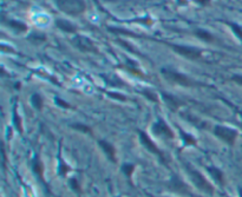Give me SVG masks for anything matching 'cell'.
I'll return each mask as SVG.
<instances>
[{
	"mask_svg": "<svg viewBox=\"0 0 242 197\" xmlns=\"http://www.w3.org/2000/svg\"><path fill=\"white\" fill-rule=\"evenodd\" d=\"M187 171H188L189 176L191 178L193 183L199 188L200 190H202V191H204L206 194H209V195L213 194L214 192L213 185L207 181V178L204 177L202 173L196 171V170H194L191 167H187Z\"/></svg>",
	"mask_w": 242,
	"mask_h": 197,
	"instance_id": "6da1fadb",
	"label": "cell"
},
{
	"mask_svg": "<svg viewBox=\"0 0 242 197\" xmlns=\"http://www.w3.org/2000/svg\"><path fill=\"white\" fill-rule=\"evenodd\" d=\"M214 133L220 139H222L223 142H226L228 144H233L235 138H236V131H234V130L229 128H224V126H215Z\"/></svg>",
	"mask_w": 242,
	"mask_h": 197,
	"instance_id": "7a4b0ae2",
	"label": "cell"
},
{
	"mask_svg": "<svg viewBox=\"0 0 242 197\" xmlns=\"http://www.w3.org/2000/svg\"><path fill=\"white\" fill-rule=\"evenodd\" d=\"M140 142L144 144V146L149 151H151L152 153H155V155H157V156H160V157L163 158V155H162V152H161L160 150H158V148L156 146V144L152 142L150 139V137L146 135L145 132H143V131H140Z\"/></svg>",
	"mask_w": 242,
	"mask_h": 197,
	"instance_id": "3957f363",
	"label": "cell"
},
{
	"mask_svg": "<svg viewBox=\"0 0 242 197\" xmlns=\"http://www.w3.org/2000/svg\"><path fill=\"white\" fill-rule=\"evenodd\" d=\"M152 129L157 135H162V136H165L167 138H173L174 137V133L171 131V129L164 123V120H158L157 123H155L152 125Z\"/></svg>",
	"mask_w": 242,
	"mask_h": 197,
	"instance_id": "277c9868",
	"label": "cell"
},
{
	"mask_svg": "<svg viewBox=\"0 0 242 197\" xmlns=\"http://www.w3.org/2000/svg\"><path fill=\"white\" fill-rule=\"evenodd\" d=\"M98 144H99V146L103 149V151L107 155L109 159H110L111 162H116V156H115V148H113V145L110 144L109 142H107V141H99Z\"/></svg>",
	"mask_w": 242,
	"mask_h": 197,
	"instance_id": "5b68a950",
	"label": "cell"
},
{
	"mask_svg": "<svg viewBox=\"0 0 242 197\" xmlns=\"http://www.w3.org/2000/svg\"><path fill=\"white\" fill-rule=\"evenodd\" d=\"M170 188H171L173 190H175V191L179 192V194H189L187 185H185L182 181H179L177 177H174L173 179H171V182H170Z\"/></svg>",
	"mask_w": 242,
	"mask_h": 197,
	"instance_id": "8992f818",
	"label": "cell"
},
{
	"mask_svg": "<svg viewBox=\"0 0 242 197\" xmlns=\"http://www.w3.org/2000/svg\"><path fill=\"white\" fill-rule=\"evenodd\" d=\"M32 19H33L34 24L40 26V27H44V26L48 25V23H50V17L44 14V13H37V14H34Z\"/></svg>",
	"mask_w": 242,
	"mask_h": 197,
	"instance_id": "52a82bcc",
	"label": "cell"
},
{
	"mask_svg": "<svg viewBox=\"0 0 242 197\" xmlns=\"http://www.w3.org/2000/svg\"><path fill=\"white\" fill-rule=\"evenodd\" d=\"M163 98L165 99L167 104H168V105H169V106L173 109V110H176V109H179V106L182 105V102H181V100H179L177 98H175L174 96H171V94L163 93Z\"/></svg>",
	"mask_w": 242,
	"mask_h": 197,
	"instance_id": "ba28073f",
	"label": "cell"
},
{
	"mask_svg": "<svg viewBox=\"0 0 242 197\" xmlns=\"http://www.w3.org/2000/svg\"><path fill=\"white\" fill-rule=\"evenodd\" d=\"M207 170H208L209 173L212 175V177H213L216 182L220 183V184H223V182H224V179H223V173L220 169H217V168L209 167V168H207Z\"/></svg>",
	"mask_w": 242,
	"mask_h": 197,
	"instance_id": "9c48e42d",
	"label": "cell"
},
{
	"mask_svg": "<svg viewBox=\"0 0 242 197\" xmlns=\"http://www.w3.org/2000/svg\"><path fill=\"white\" fill-rule=\"evenodd\" d=\"M62 7H63L64 11H71V10H76V11H80L83 10V6L80 3H76V1H69V0H65L64 3H62Z\"/></svg>",
	"mask_w": 242,
	"mask_h": 197,
	"instance_id": "30bf717a",
	"label": "cell"
},
{
	"mask_svg": "<svg viewBox=\"0 0 242 197\" xmlns=\"http://www.w3.org/2000/svg\"><path fill=\"white\" fill-rule=\"evenodd\" d=\"M167 77L169 79H171L173 82H176L177 84H181V85H189V83H190L185 77L177 73H170L169 72V73H167Z\"/></svg>",
	"mask_w": 242,
	"mask_h": 197,
	"instance_id": "8fae6325",
	"label": "cell"
},
{
	"mask_svg": "<svg viewBox=\"0 0 242 197\" xmlns=\"http://www.w3.org/2000/svg\"><path fill=\"white\" fill-rule=\"evenodd\" d=\"M31 103H32V105H33L37 110H41V109H43V99H41V97H40V94H38V93L32 94V97H31Z\"/></svg>",
	"mask_w": 242,
	"mask_h": 197,
	"instance_id": "7c38bea8",
	"label": "cell"
},
{
	"mask_svg": "<svg viewBox=\"0 0 242 197\" xmlns=\"http://www.w3.org/2000/svg\"><path fill=\"white\" fill-rule=\"evenodd\" d=\"M179 133H181V136H182V139H183V142L185 145H195L196 144V141H195V138L193 136H190L188 133H185L183 130H179Z\"/></svg>",
	"mask_w": 242,
	"mask_h": 197,
	"instance_id": "4fadbf2b",
	"label": "cell"
},
{
	"mask_svg": "<svg viewBox=\"0 0 242 197\" xmlns=\"http://www.w3.org/2000/svg\"><path fill=\"white\" fill-rule=\"evenodd\" d=\"M33 171L39 176V178L43 181V173H44V169H43V164L40 161L36 159L33 163Z\"/></svg>",
	"mask_w": 242,
	"mask_h": 197,
	"instance_id": "5bb4252c",
	"label": "cell"
},
{
	"mask_svg": "<svg viewBox=\"0 0 242 197\" xmlns=\"http://www.w3.org/2000/svg\"><path fill=\"white\" fill-rule=\"evenodd\" d=\"M13 122H14V125L17 130L19 131V132H23V125H21V119L20 117L18 116L17 114V109L14 108V111H13Z\"/></svg>",
	"mask_w": 242,
	"mask_h": 197,
	"instance_id": "9a60e30c",
	"label": "cell"
},
{
	"mask_svg": "<svg viewBox=\"0 0 242 197\" xmlns=\"http://www.w3.org/2000/svg\"><path fill=\"white\" fill-rule=\"evenodd\" d=\"M58 171H59V175H60V176H66V173L70 171V167L66 165V164L60 159V163H59V167H58Z\"/></svg>",
	"mask_w": 242,
	"mask_h": 197,
	"instance_id": "2e32d148",
	"label": "cell"
},
{
	"mask_svg": "<svg viewBox=\"0 0 242 197\" xmlns=\"http://www.w3.org/2000/svg\"><path fill=\"white\" fill-rule=\"evenodd\" d=\"M122 170H123V173H125L128 177L130 178L132 173H134V170H135V165H132V164H124L122 167Z\"/></svg>",
	"mask_w": 242,
	"mask_h": 197,
	"instance_id": "e0dca14e",
	"label": "cell"
},
{
	"mask_svg": "<svg viewBox=\"0 0 242 197\" xmlns=\"http://www.w3.org/2000/svg\"><path fill=\"white\" fill-rule=\"evenodd\" d=\"M143 96H145V97L149 99V100L154 102V103H157V102H158L157 96H156V93H154L152 91H149V90H143Z\"/></svg>",
	"mask_w": 242,
	"mask_h": 197,
	"instance_id": "ac0fdd59",
	"label": "cell"
},
{
	"mask_svg": "<svg viewBox=\"0 0 242 197\" xmlns=\"http://www.w3.org/2000/svg\"><path fill=\"white\" fill-rule=\"evenodd\" d=\"M72 128L78 130V131H82V132H91V129L86 125H83V124H74V125H72Z\"/></svg>",
	"mask_w": 242,
	"mask_h": 197,
	"instance_id": "d6986e66",
	"label": "cell"
},
{
	"mask_svg": "<svg viewBox=\"0 0 242 197\" xmlns=\"http://www.w3.org/2000/svg\"><path fill=\"white\" fill-rule=\"evenodd\" d=\"M70 185H71V188H72L74 191L80 192V188H79V184H78L76 178H71V179H70Z\"/></svg>",
	"mask_w": 242,
	"mask_h": 197,
	"instance_id": "ffe728a7",
	"label": "cell"
},
{
	"mask_svg": "<svg viewBox=\"0 0 242 197\" xmlns=\"http://www.w3.org/2000/svg\"><path fill=\"white\" fill-rule=\"evenodd\" d=\"M107 94H109L111 98L118 99V100H125V97H124V96H122V94L119 93H116V92H107Z\"/></svg>",
	"mask_w": 242,
	"mask_h": 197,
	"instance_id": "44dd1931",
	"label": "cell"
},
{
	"mask_svg": "<svg viewBox=\"0 0 242 197\" xmlns=\"http://www.w3.org/2000/svg\"><path fill=\"white\" fill-rule=\"evenodd\" d=\"M56 103L58 104L59 106H62V108H64V109H68V108H70V105H69L66 102H64V100H62L60 98H56Z\"/></svg>",
	"mask_w": 242,
	"mask_h": 197,
	"instance_id": "7402d4cb",
	"label": "cell"
}]
</instances>
